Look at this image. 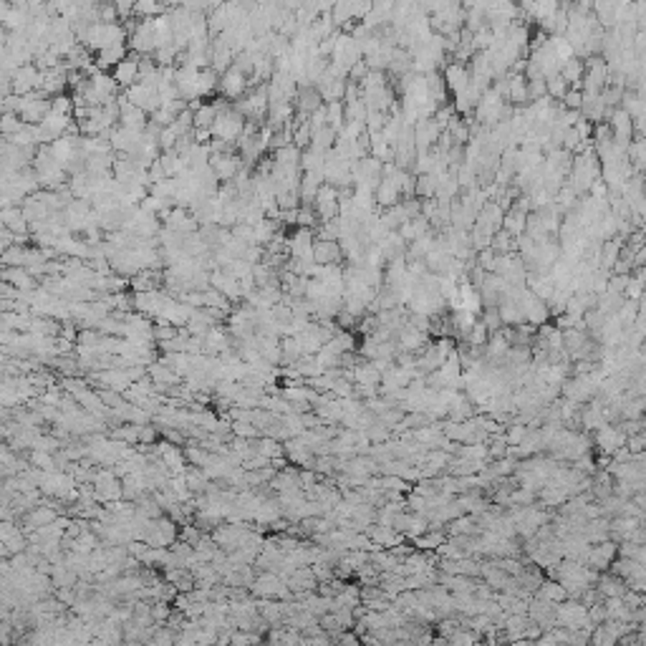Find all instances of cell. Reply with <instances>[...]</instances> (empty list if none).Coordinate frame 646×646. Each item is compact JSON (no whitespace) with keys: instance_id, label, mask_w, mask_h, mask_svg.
<instances>
[{"instance_id":"1","label":"cell","mask_w":646,"mask_h":646,"mask_svg":"<svg viewBox=\"0 0 646 646\" xmlns=\"http://www.w3.org/2000/svg\"><path fill=\"white\" fill-rule=\"evenodd\" d=\"M245 124H248V119H245V117L238 112V109H235V106H232V104L225 106L223 112L218 114L215 124H212V137L223 139V142H227V144L238 147V139L243 137Z\"/></svg>"},{"instance_id":"2","label":"cell","mask_w":646,"mask_h":646,"mask_svg":"<svg viewBox=\"0 0 646 646\" xmlns=\"http://www.w3.org/2000/svg\"><path fill=\"white\" fill-rule=\"evenodd\" d=\"M174 298L167 293V290H152V293H134V310L142 313L147 318H154L157 321L162 316V310L172 303Z\"/></svg>"},{"instance_id":"3","label":"cell","mask_w":646,"mask_h":646,"mask_svg":"<svg viewBox=\"0 0 646 646\" xmlns=\"http://www.w3.org/2000/svg\"><path fill=\"white\" fill-rule=\"evenodd\" d=\"M518 303H520V308H523L525 323H530V326H535V329H541L543 323H548V318H550V308H548V303L535 296L530 288H523Z\"/></svg>"},{"instance_id":"4","label":"cell","mask_w":646,"mask_h":646,"mask_svg":"<svg viewBox=\"0 0 646 646\" xmlns=\"http://www.w3.org/2000/svg\"><path fill=\"white\" fill-rule=\"evenodd\" d=\"M248 91H250V79H248L243 71H238L235 66H232L227 73H223V76H220L218 93L223 96V99H227V101H232V104H235V101L243 99Z\"/></svg>"},{"instance_id":"5","label":"cell","mask_w":646,"mask_h":646,"mask_svg":"<svg viewBox=\"0 0 646 646\" xmlns=\"http://www.w3.org/2000/svg\"><path fill=\"white\" fill-rule=\"evenodd\" d=\"M124 96L132 101L137 109H144L149 117H152L154 112H159V109H162V99H159V89H157V86L137 84V86H132V89H126Z\"/></svg>"},{"instance_id":"6","label":"cell","mask_w":646,"mask_h":646,"mask_svg":"<svg viewBox=\"0 0 646 646\" xmlns=\"http://www.w3.org/2000/svg\"><path fill=\"white\" fill-rule=\"evenodd\" d=\"M210 167H212V172L218 174L220 182L227 185V182H232V179L238 177L240 170H243L245 165H243V157H240L238 152H225V154H212Z\"/></svg>"},{"instance_id":"7","label":"cell","mask_w":646,"mask_h":646,"mask_svg":"<svg viewBox=\"0 0 646 646\" xmlns=\"http://www.w3.org/2000/svg\"><path fill=\"white\" fill-rule=\"evenodd\" d=\"M313 210H316L318 220L321 223H331L341 215V202H338V190L331 185H323L321 192H318L316 202H313Z\"/></svg>"},{"instance_id":"8","label":"cell","mask_w":646,"mask_h":646,"mask_svg":"<svg viewBox=\"0 0 646 646\" xmlns=\"http://www.w3.org/2000/svg\"><path fill=\"white\" fill-rule=\"evenodd\" d=\"M442 126L437 124L435 119H419L414 124V142H416V152L419 154H427L432 152L437 147V142H440V137H442Z\"/></svg>"},{"instance_id":"9","label":"cell","mask_w":646,"mask_h":646,"mask_svg":"<svg viewBox=\"0 0 646 646\" xmlns=\"http://www.w3.org/2000/svg\"><path fill=\"white\" fill-rule=\"evenodd\" d=\"M40 81H43V71H40L36 63H28V66H20L13 73V93L15 96H28L40 89Z\"/></svg>"},{"instance_id":"10","label":"cell","mask_w":646,"mask_h":646,"mask_svg":"<svg viewBox=\"0 0 646 646\" xmlns=\"http://www.w3.org/2000/svg\"><path fill=\"white\" fill-rule=\"evenodd\" d=\"M444 76V84H447L449 93L452 96H457V93H462L465 89L470 86V81H472V73H470V66H465V63H457V61H449L447 68L442 71Z\"/></svg>"},{"instance_id":"11","label":"cell","mask_w":646,"mask_h":646,"mask_svg":"<svg viewBox=\"0 0 646 646\" xmlns=\"http://www.w3.org/2000/svg\"><path fill=\"white\" fill-rule=\"evenodd\" d=\"M119 109H121V126L126 129H137V132H144L147 124H149V114L144 109H137L132 101L126 99L124 93H119Z\"/></svg>"},{"instance_id":"12","label":"cell","mask_w":646,"mask_h":646,"mask_svg":"<svg viewBox=\"0 0 646 646\" xmlns=\"http://www.w3.org/2000/svg\"><path fill=\"white\" fill-rule=\"evenodd\" d=\"M343 250L336 240H318L313 243V263L316 265H343Z\"/></svg>"},{"instance_id":"13","label":"cell","mask_w":646,"mask_h":646,"mask_svg":"<svg viewBox=\"0 0 646 646\" xmlns=\"http://www.w3.org/2000/svg\"><path fill=\"white\" fill-rule=\"evenodd\" d=\"M212 288L220 290L230 303H238V301H245L243 288H240V280L232 278L227 271H215L212 273Z\"/></svg>"},{"instance_id":"14","label":"cell","mask_w":646,"mask_h":646,"mask_svg":"<svg viewBox=\"0 0 646 646\" xmlns=\"http://www.w3.org/2000/svg\"><path fill=\"white\" fill-rule=\"evenodd\" d=\"M139 56L137 53H129V59L126 61H121L119 66L114 68L112 71V76H114V81L119 84V89H132V86H137L139 84Z\"/></svg>"},{"instance_id":"15","label":"cell","mask_w":646,"mask_h":646,"mask_svg":"<svg viewBox=\"0 0 646 646\" xmlns=\"http://www.w3.org/2000/svg\"><path fill=\"white\" fill-rule=\"evenodd\" d=\"M374 200H376V207H379V210H389V207L402 202V187L396 185L391 177H384L382 182H379V187H376Z\"/></svg>"},{"instance_id":"16","label":"cell","mask_w":646,"mask_h":646,"mask_svg":"<svg viewBox=\"0 0 646 646\" xmlns=\"http://www.w3.org/2000/svg\"><path fill=\"white\" fill-rule=\"evenodd\" d=\"M396 341H399V351H402V354H416V351H424L429 346V333L414 329V326H407V329L396 336Z\"/></svg>"},{"instance_id":"17","label":"cell","mask_w":646,"mask_h":646,"mask_svg":"<svg viewBox=\"0 0 646 646\" xmlns=\"http://www.w3.org/2000/svg\"><path fill=\"white\" fill-rule=\"evenodd\" d=\"M129 59V43H117V46H109V48H104L101 53H96V68L99 71H106V68H117L121 63V61H126Z\"/></svg>"},{"instance_id":"18","label":"cell","mask_w":646,"mask_h":646,"mask_svg":"<svg viewBox=\"0 0 646 646\" xmlns=\"http://www.w3.org/2000/svg\"><path fill=\"white\" fill-rule=\"evenodd\" d=\"M3 283L15 285L20 293H33V290H38V280L28 273V268H3Z\"/></svg>"},{"instance_id":"19","label":"cell","mask_w":646,"mask_h":646,"mask_svg":"<svg viewBox=\"0 0 646 646\" xmlns=\"http://www.w3.org/2000/svg\"><path fill=\"white\" fill-rule=\"evenodd\" d=\"M0 223L6 230L15 232V235H31V225L23 215V207H6L0 212Z\"/></svg>"},{"instance_id":"20","label":"cell","mask_w":646,"mask_h":646,"mask_svg":"<svg viewBox=\"0 0 646 646\" xmlns=\"http://www.w3.org/2000/svg\"><path fill=\"white\" fill-rule=\"evenodd\" d=\"M449 318H452V336L467 341L477 323L475 313H470V310H449Z\"/></svg>"},{"instance_id":"21","label":"cell","mask_w":646,"mask_h":646,"mask_svg":"<svg viewBox=\"0 0 646 646\" xmlns=\"http://www.w3.org/2000/svg\"><path fill=\"white\" fill-rule=\"evenodd\" d=\"M561 76L566 79V84L576 91H583V76H586V61L580 59H571L563 63Z\"/></svg>"},{"instance_id":"22","label":"cell","mask_w":646,"mask_h":646,"mask_svg":"<svg viewBox=\"0 0 646 646\" xmlns=\"http://www.w3.org/2000/svg\"><path fill=\"white\" fill-rule=\"evenodd\" d=\"M323 104H326V101H323V96L316 89H301V91H298V99H296V112L303 114V117H310V114H316Z\"/></svg>"},{"instance_id":"23","label":"cell","mask_w":646,"mask_h":646,"mask_svg":"<svg viewBox=\"0 0 646 646\" xmlns=\"http://www.w3.org/2000/svg\"><path fill=\"white\" fill-rule=\"evenodd\" d=\"M427 232H432V225H429V220L427 218H414V220H409L407 225H402L399 227V235H402V240L407 245H412L414 240H419V238H424Z\"/></svg>"},{"instance_id":"24","label":"cell","mask_w":646,"mask_h":646,"mask_svg":"<svg viewBox=\"0 0 646 646\" xmlns=\"http://www.w3.org/2000/svg\"><path fill=\"white\" fill-rule=\"evenodd\" d=\"M510 79V104L515 109L530 104V96H527V79L525 76H515V73H508Z\"/></svg>"},{"instance_id":"25","label":"cell","mask_w":646,"mask_h":646,"mask_svg":"<svg viewBox=\"0 0 646 646\" xmlns=\"http://www.w3.org/2000/svg\"><path fill=\"white\" fill-rule=\"evenodd\" d=\"M626 303V296L624 293H613V290H606L599 296V303H596V310H601L603 316H616L621 308Z\"/></svg>"},{"instance_id":"26","label":"cell","mask_w":646,"mask_h":646,"mask_svg":"<svg viewBox=\"0 0 646 646\" xmlns=\"http://www.w3.org/2000/svg\"><path fill=\"white\" fill-rule=\"evenodd\" d=\"M525 225H527V212L518 210V207H510L505 212V223H502V230H508L513 238H520L525 235Z\"/></svg>"},{"instance_id":"27","label":"cell","mask_w":646,"mask_h":646,"mask_svg":"<svg viewBox=\"0 0 646 646\" xmlns=\"http://www.w3.org/2000/svg\"><path fill=\"white\" fill-rule=\"evenodd\" d=\"M527 288L533 290L535 296L541 298V301H550L555 293V283L550 276H527Z\"/></svg>"},{"instance_id":"28","label":"cell","mask_w":646,"mask_h":646,"mask_svg":"<svg viewBox=\"0 0 646 646\" xmlns=\"http://www.w3.org/2000/svg\"><path fill=\"white\" fill-rule=\"evenodd\" d=\"M629 162H631L633 172L636 174H644L646 172V139L636 137L629 147Z\"/></svg>"},{"instance_id":"29","label":"cell","mask_w":646,"mask_h":646,"mask_svg":"<svg viewBox=\"0 0 646 646\" xmlns=\"http://www.w3.org/2000/svg\"><path fill=\"white\" fill-rule=\"evenodd\" d=\"M599 444L606 452H616V449H621L624 444H626V437L621 435L619 429H613V427H601V432H599Z\"/></svg>"},{"instance_id":"30","label":"cell","mask_w":646,"mask_h":646,"mask_svg":"<svg viewBox=\"0 0 646 646\" xmlns=\"http://www.w3.org/2000/svg\"><path fill=\"white\" fill-rule=\"evenodd\" d=\"M220 109L212 101H204L202 109L200 112H195V129H210L212 132V124H215V119H218Z\"/></svg>"},{"instance_id":"31","label":"cell","mask_w":646,"mask_h":646,"mask_svg":"<svg viewBox=\"0 0 646 646\" xmlns=\"http://www.w3.org/2000/svg\"><path fill=\"white\" fill-rule=\"evenodd\" d=\"M437 187H440V177H437V174H419V177H416V197L435 200Z\"/></svg>"},{"instance_id":"32","label":"cell","mask_w":646,"mask_h":646,"mask_svg":"<svg viewBox=\"0 0 646 646\" xmlns=\"http://www.w3.org/2000/svg\"><path fill=\"white\" fill-rule=\"evenodd\" d=\"M220 89V73H215L212 68H204L200 73V96L207 99V96H215Z\"/></svg>"},{"instance_id":"33","label":"cell","mask_w":646,"mask_h":646,"mask_svg":"<svg viewBox=\"0 0 646 646\" xmlns=\"http://www.w3.org/2000/svg\"><path fill=\"white\" fill-rule=\"evenodd\" d=\"M331 18L336 23L338 31L354 23V13H351V0H341V3H333V10H331Z\"/></svg>"},{"instance_id":"34","label":"cell","mask_w":646,"mask_h":646,"mask_svg":"<svg viewBox=\"0 0 646 646\" xmlns=\"http://www.w3.org/2000/svg\"><path fill=\"white\" fill-rule=\"evenodd\" d=\"M546 89H548V96L553 101H558V104H561V101L566 99V93L571 91V86L566 84V79H563L561 73H555V76L546 79Z\"/></svg>"},{"instance_id":"35","label":"cell","mask_w":646,"mask_h":646,"mask_svg":"<svg viewBox=\"0 0 646 646\" xmlns=\"http://www.w3.org/2000/svg\"><path fill=\"white\" fill-rule=\"evenodd\" d=\"M326 109H329V126L341 134L343 126H346V104L343 101H333V104H326Z\"/></svg>"},{"instance_id":"36","label":"cell","mask_w":646,"mask_h":646,"mask_svg":"<svg viewBox=\"0 0 646 646\" xmlns=\"http://www.w3.org/2000/svg\"><path fill=\"white\" fill-rule=\"evenodd\" d=\"M26 121L20 119V114H3V121H0V132L3 137H15V134L26 132Z\"/></svg>"},{"instance_id":"37","label":"cell","mask_w":646,"mask_h":646,"mask_svg":"<svg viewBox=\"0 0 646 646\" xmlns=\"http://www.w3.org/2000/svg\"><path fill=\"white\" fill-rule=\"evenodd\" d=\"M613 553H616V548H613L611 543H603V546H599L596 550H591V553H588V561L594 563L596 568H603V566H608V563H611Z\"/></svg>"},{"instance_id":"38","label":"cell","mask_w":646,"mask_h":646,"mask_svg":"<svg viewBox=\"0 0 646 646\" xmlns=\"http://www.w3.org/2000/svg\"><path fill=\"white\" fill-rule=\"evenodd\" d=\"M488 341H490L488 326H485V321H482V318H477L475 329H472V333H470L467 343H470V346H475V349H485V346H488Z\"/></svg>"},{"instance_id":"39","label":"cell","mask_w":646,"mask_h":646,"mask_svg":"<svg viewBox=\"0 0 646 646\" xmlns=\"http://www.w3.org/2000/svg\"><path fill=\"white\" fill-rule=\"evenodd\" d=\"M482 321H485V326H488L490 336L505 329V326H502V318H500V310L497 308H482Z\"/></svg>"},{"instance_id":"40","label":"cell","mask_w":646,"mask_h":646,"mask_svg":"<svg viewBox=\"0 0 646 646\" xmlns=\"http://www.w3.org/2000/svg\"><path fill=\"white\" fill-rule=\"evenodd\" d=\"M225 271L230 273L232 278H238V280H243V278H248V276H253V265L250 263H245V260H232Z\"/></svg>"},{"instance_id":"41","label":"cell","mask_w":646,"mask_h":646,"mask_svg":"<svg viewBox=\"0 0 646 646\" xmlns=\"http://www.w3.org/2000/svg\"><path fill=\"white\" fill-rule=\"evenodd\" d=\"M99 23H119L117 3H99Z\"/></svg>"},{"instance_id":"42","label":"cell","mask_w":646,"mask_h":646,"mask_svg":"<svg viewBox=\"0 0 646 646\" xmlns=\"http://www.w3.org/2000/svg\"><path fill=\"white\" fill-rule=\"evenodd\" d=\"M561 104L566 106L568 112H580V109H583V91H576V89H571Z\"/></svg>"},{"instance_id":"43","label":"cell","mask_w":646,"mask_h":646,"mask_svg":"<svg viewBox=\"0 0 646 646\" xmlns=\"http://www.w3.org/2000/svg\"><path fill=\"white\" fill-rule=\"evenodd\" d=\"M235 432H238L240 437H255L257 435V429H253L250 424H245V422H235Z\"/></svg>"},{"instance_id":"44","label":"cell","mask_w":646,"mask_h":646,"mask_svg":"<svg viewBox=\"0 0 646 646\" xmlns=\"http://www.w3.org/2000/svg\"><path fill=\"white\" fill-rule=\"evenodd\" d=\"M636 268H646V243L641 245V250L633 257V271H636Z\"/></svg>"}]
</instances>
